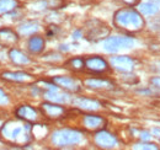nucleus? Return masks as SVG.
Listing matches in <instances>:
<instances>
[{
	"instance_id": "nucleus-14",
	"label": "nucleus",
	"mask_w": 160,
	"mask_h": 150,
	"mask_svg": "<svg viewBox=\"0 0 160 150\" xmlns=\"http://www.w3.org/2000/svg\"><path fill=\"white\" fill-rule=\"evenodd\" d=\"M85 84L90 89H96V90H111V89H113V84L108 80H105V79H88L85 81Z\"/></svg>"
},
{
	"instance_id": "nucleus-2",
	"label": "nucleus",
	"mask_w": 160,
	"mask_h": 150,
	"mask_svg": "<svg viewBox=\"0 0 160 150\" xmlns=\"http://www.w3.org/2000/svg\"><path fill=\"white\" fill-rule=\"evenodd\" d=\"M115 23L122 30L129 32H137L143 28L144 21L139 14L134 10L123 9L115 14Z\"/></svg>"
},
{
	"instance_id": "nucleus-26",
	"label": "nucleus",
	"mask_w": 160,
	"mask_h": 150,
	"mask_svg": "<svg viewBox=\"0 0 160 150\" xmlns=\"http://www.w3.org/2000/svg\"><path fill=\"white\" fill-rule=\"evenodd\" d=\"M8 102H9V98H8L6 94L2 90H0V105H5Z\"/></svg>"
},
{
	"instance_id": "nucleus-8",
	"label": "nucleus",
	"mask_w": 160,
	"mask_h": 150,
	"mask_svg": "<svg viewBox=\"0 0 160 150\" xmlns=\"http://www.w3.org/2000/svg\"><path fill=\"white\" fill-rule=\"evenodd\" d=\"M41 110L43 114H46L48 118H52V119H57V118H60L64 113H65V110L62 107V106H58L57 103L54 102H46V103H42L41 105Z\"/></svg>"
},
{
	"instance_id": "nucleus-24",
	"label": "nucleus",
	"mask_w": 160,
	"mask_h": 150,
	"mask_svg": "<svg viewBox=\"0 0 160 150\" xmlns=\"http://www.w3.org/2000/svg\"><path fill=\"white\" fill-rule=\"evenodd\" d=\"M44 4L49 9H58L63 5V0H44Z\"/></svg>"
},
{
	"instance_id": "nucleus-28",
	"label": "nucleus",
	"mask_w": 160,
	"mask_h": 150,
	"mask_svg": "<svg viewBox=\"0 0 160 150\" xmlns=\"http://www.w3.org/2000/svg\"><path fill=\"white\" fill-rule=\"evenodd\" d=\"M140 138H142L143 140H150V139H152V135H150L148 132H144V133H142Z\"/></svg>"
},
{
	"instance_id": "nucleus-17",
	"label": "nucleus",
	"mask_w": 160,
	"mask_h": 150,
	"mask_svg": "<svg viewBox=\"0 0 160 150\" xmlns=\"http://www.w3.org/2000/svg\"><path fill=\"white\" fill-rule=\"evenodd\" d=\"M9 57L11 59V62L15 63V64H18V65H25V64H28L30 63V58L26 56V54H23L19 49H11L9 52Z\"/></svg>"
},
{
	"instance_id": "nucleus-9",
	"label": "nucleus",
	"mask_w": 160,
	"mask_h": 150,
	"mask_svg": "<svg viewBox=\"0 0 160 150\" xmlns=\"http://www.w3.org/2000/svg\"><path fill=\"white\" fill-rule=\"evenodd\" d=\"M16 117L21 121L36 122L38 119V113L33 107H31L28 105H22L16 110Z\"/></svg>"
},
{
	"instance_id": "nucleus-18",
	"label": "nucleus",
	"mask_w": 160,
	"mask_h": 150,
	"mask_svg": "<svg viewBox=\"0 0 160 150\" xmlns=\"http://www.w3.org/2000/svg\"><path fill=\"white\" fill-rule=\"evenodd\" d=\"M44 48V39L40 36L31 37L28 41V49L31 53H41Z\"/></svg>"
},
{
	"instance_id": "nucleus-19",
	"label": "nucleus",
	"mask_w": 160,
	"mask_h": 150,
	"mask_svg": "<svg viewBox=\"0 0 160 150\" xmlns=\"http://www.w3.org/2000/svg\"><path fill=\"white\" fill-rule=\"evenodd\" d=\"M44 97L47 100H49L51 102H54V103H64V102L68 101V96L58 92V89L57 90H49V91H47L44 94Z\"/></svg>"
},
{
	"instance_id": "nucleus-10",
	"label": "nucleus",
	"mask_w": 160,
	"mask_h": 150,
	"mask_svg": "<svg viewBox=\"0 0 160 150\" xmlns=\"http://www.w3.org/2000/svg\"><path fill=\"white\" fill-rule=\"evenodd\" d=\"M53 82L57 84L58 86L65 89V90H69V91H79L80 90V84L73 78H69V76H54L53 78Z\"/></svg>"
},
{
	"instance_id": "nucleus-15",
	"label": "nucleus",
	"mask_w": 160,
	"mask_h": 150,
	"mask_svg": "<svg viewBox=\"0 0 160 150\" xmlns=\"http://www.w3.org/2000/svg\"><path fill=\"white\" fill-rule=\"evenodd\" d=\"M18 39H19V37L14 31H11L9 28L0 30V44L1 46H8V47L12 46L18 42Z\"/></svg>"
},
{
	"instance_id": "nucleus-31",
	"label": "nucleus",
	"mask_w": 160,
	"mask_h": 150,
	"mask_svg": "<svg viewBox=\"0 0 160 150\" xmlns=\"http://www.w3.org/2000/svg\"><path fill=\"white\" fill-rule=\"evenodd\" d=\"M155 1H157V2H160V0H155Z\"/></svg>"
},
{
	"instance_id": "nucleus-25",
	"label": "nucleus",
	"mask_w": 160,
	"mask_h": 150,
	"mask_svg": "<svg viewBox=\"0 0 160 150\" xmlns=\"http://www.w3.org/2000/svg\"><path fill=\"white\" fill-rule=\"evenodd\" d=\"M134 149H149V150H153V149H159L155 144H150V143H142V144H137L134 145Z\"/></svg>"
},
{
	"instance_id": "nucleus-11",
	"label": "nucleus",
	"mask_w": 160,
	"mask_h": 150,
	"mask_svg": "<svg viewBox=\"0 0 160 150\" xmlns=\"http://www.w3.org/2000/svg\"><path fill=\"white\" fill-rule=\"evenodd\" d=\"M85 67L89 70L95 72V73H102V72H106L108 69L106 60L100 58V57H90V58L85 59Z\"/></svg>"
},
{
	"instance_id": "nucleus-12",
	"label": "nucleus",
	"mask_w": 160,
	"mask_h": 150,
	"mask_svg": "<svg viewBox=\"0 0 160 150\" xmlns=\"http://www.w3.org/2000/svg\"><path fill=\"white\" fill-rule=\"evenodd\" d=\"M82 122H84L85 128H88L89 131H100L106 124L105 118H102L100 116H94V114L85 116Z\"/></svg>"
},
{
	"instance_id": "nucleus-5",
	"label": "nucleus",
	"mask_w": 160,
	"mask_h": 150,
	"mask_svg": "<svg viewBox=\"0 0 160 150\" xmlns=\"http://www.w3.org/2000/svg\"><path fill=\"white\" fill-rule=\"evenodd\" d=\"M110 33L108 27L98 20L90 21L88 23V32H86V38L89 41H100L102 38H105Z\"/></svg>"
},
{
	"instance_id": "nucleus-6",
	"label": "nucleus",
	"mask_w": 160,
	"mask_h": 150,
	"mask_svg": "<svg viewBox=\"0 0 160 150\" xmlns=\"http://www.w3.org/2000/svg\"><path fill=\"white\" fill-rule=\"evenodd\" d=\"M95 143L103 149H111L117 145V139L113 134L106 131H99L95 135Z\"/></svg>"
},
{
	"instance_id": "nucleus-16",
	"label": "nucleus",
	"mask_w": 160,
	"mask_h": 150,
	"mask_svg": "<svg viewBox=\"0 0 160 150\" xmlns=\"http://www.w3.org/2000/svg\"><path fill=\"white\" fill-rule=\"evenodd\" d=\"M1 76H2L5 80H9V81H18V82H26V81L32 80V76H31V75L26 74V73H22V72H16V73L5 72V73L1 74Z\"/></svg>"
},
{
	"instance_id": "nucleus-29",
	"label": "nucleus",
	"mask_w": 160,
	"mask_h": 150,
	"mask_svg": "<svg viewBox=\"0 0 160 150\" xmlns=\"http://www.w3.org/2000/svg\"><path fill=\"white\" fill-rule=\"evenodd\" d=\"M122 2H124V4H127V5H131V6H133V5H137L138 4V0H121Z\"/></svg>"
},
{
	"instance_id": "nucleus-20",
	"label": "nucleus",
	"mask_w": 160,
	"mask_h": 150,
	"mask_svg": "<svg viewBox=\"0 0 160 150\" xmlns=\"http://www.w3.org/2000/svg\"><path fill=\"white\" fill-rule=\"evenodd\" d=\"M38 31V25L36 22H25L19 27V32L22 36H31Z\"/></svg>"
},
{
	"instance_id": "nucleus-23",
	"label": "nucleus",
	"mask_w": 160,
	"mask_h": 150,
	"mask_svg": "<svg viewBox=\"0 0 160 150\" xmlns=\"http://www.w3.org/2000/svg\"><path fill=\"white\" fill-rule=\"evenodd\" d=\"M67 65L70 67L73 70H80V69L84 68V65H85V60L81 59V58H73V59H70V60L68 62Z\"/></svg>"
},
{
	"instance_id": "nucleus-21",
	"label": "nucleus",
	"mask_w": 160,
	"mask_h": 150,
	"mask_svg": "<svg viewBox=\"0 0 160 150\" xmlns=\"http://www.w3.org/2000/svg\"><path fill=\"white\" fill-rule=\"evenodd\" d=\"M19 6L16 0H0V15L9 14Z\"/></svg>"
},
{
	"instance_id": "nucleus-30",
	"label": "nucleus",
	"mask_w": 160,
	"mask_h": 150,
	"mask_svg": "<svg viewBox=\"0 0 160 150\" xmlns=\"http://www.w3.org/2000/svg\"><path fill=\"white\" fill-rule=\"evenodd\" d=\"M154 135H155L157 138H159V139H160V129H159V128H155V129H154Z\"/></svg>"
},
{
	"instance_id": "nucleus-22",
	"label": "nucleus",
	"mask_w": 160,
	"mask_h": 150,
	"mask_svg": "<svg viewBox=\"0 0 160 150\" xmlns=\"http://www.w3.org/2000/svg\"><path fill=\"white\" fill-rule=\"evenodd\" d=\"M140 12L144 15H154L159 11V8L153 2H145L140 5Z\"/></svg>"
},
{
	"instance_id": "nucleus-1",
	"label": "nucleus",
	"mask_w": 160,
	"mask_h": 150,
	"mask_svg": "<svg viewBox=\"0 0 160 150\" xmlns=\"http://www.w3.org/2000/svg\"><path fill=\"white\" fill-rule=\"evenodd\" d=\"M0 135L9 144L23 145L31 140V126L26 121H9L1 127Z\"/></svg>"
},
{
	"instance_id": "nucleus-13",
	"label": "nucleus",
	"mask_w": 160,
	"mask_h": 150,
	"mask_svg": "<svg viewBox=\"0 0 160 150\" xmlns=\"http://www.w3.org/2000/svg\"><path fill=\"white\" fill-rule=\"evenodd\" d=\"M73 102L77 107L85 110V111H95V110H99L101 106L100 102H98L96 100H91L86 97H77Z\"/></svg>"
},
{
	"instance_id": "nucleus-4",
	"label": "nucleus",
	"mask_w": 160,
	"mask_h": 150,
	"mask_svg": "<svg viewBox=\"0 0 160 150\" xmlns=\"http://www.w3.org/2000/svg\"><path fill=\"white\" fill-rule=\"evenodd\" d=\"M134 44V39L131 37H122V36H116V37H110L105 41V49L107 52L115 53L124 48H131Z\"/></svg>"
},
{
	"instance_id": "nucleus-27",
	"label": "nucleus",
	"mask_w": 160,
	"mask_h": 150,
	"mask_svg": "<svg viewBox=\"0 0 160 150\" xmlns=\"http://www.w3.org/2000/svg\"><path fill=\"white\" fill-rule=\"evenodd\" d=\"M150 84H152L154 88H157V89L160 90V78H153V79L150 80Z\"/></svg>"
},
{
	"instance_id": "nucleus-3",
	"label": "nucleus",
	"mask_w": 160,
	"mask_h": 150,
	"mask_svg": "<svg viewBox=\"0 0 160 150\" xmlns=\"http://www.w3.org/2000/svg\"><path fill=\"white\" fill-rule=\"evenodd\" d=\"M81 133L75 129H59L56 131L52 134V143L56 147H69V145H75L81 142Z\"/></svg>"
},
{
	"instance_id": "nucleus-7",
	"label": "nucleus",
	"mask_w": 160,
	"mask_h": 150,
	"mask_svg": "<svg viewBox=\"0 0 160 150\" xmlns=\"http://www.w3.org/2000/svg\"><path fill=\"white\" fill-rule=\"evenodd\" d=\"M111 65L123 73H129L133 70L134 67V60L132 58L127 56H118V57H112L111 58Z\"/></svg>"
}]
</instances>
